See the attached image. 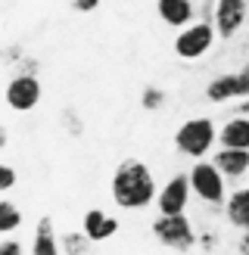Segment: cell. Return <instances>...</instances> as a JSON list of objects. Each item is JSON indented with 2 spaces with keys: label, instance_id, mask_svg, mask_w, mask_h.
I'll return each mask as SVG.
<instances>
[{
  "label": "cell",
  "instance_id": "21",
  "mask_svg": "<svg viewBox=\"0 0 249 255\" xmlns=\"http://www.w3.org/2000/svg\"><path fill=\"white\" fill-rule=\"evenodd\" d=\"M237 75H240V97H249V62Z\"/></svg>",
  "mask_w": 249,
  "mask_h": 255
},
{
  "label": "cell",
  "instance_id": "11",
  "mask_svg": "<svg viewBox=\"0 0 249 255\" xmlns=\"http://www.w3.org/2000/svg\"><path fill=\"white\" fill-rule=\"evenodd\" d=\"M119 231V221L116 218H109L106 212H100V209H91L84 215V234L91 237V243H100V240H109L112 234Z\"/></svg>",
  "mask_w": 249,
  "mask_h": 255
},
{
  "label": "cell",
  "instance_id": "19",
  "mask_svg": "<svg viewBox=\"0 0 249 255\" xmlns=\"http://www.w3.org/2000/svg\"><path fill=\"white\" fill-rule=\"evenodd\" d=\"M12 184H16V171H12V165H0V190L6 193Z\"/></svg>",
  "mask_w": 249,
  "mask_h": 255
},
{
  "label": "cell",
  "instance_id": "4",
  "mask_svg": "<svg viewBox=\"0 0 249 255\" xmlns=\"http://www.w3.org/2000/svg\"><path fill=\"white\" fill-rule=\"evenodd\" d=\"M215 25H209V22H196L190 25V28H184L178 34V41H174V53H178L181 59H199V56H206L212 44H215Z\"/></svg>",
  "mask_w": 249,
  "mask_h": 255
},
{
  "label": "cell",
  "instance_id": "3",
  "mask_svg": "<svg viewBox=\"0 0 249 255\" xmlns=\"http://www.w3.org/2000/svg\"><path fill=\"white\" fill-rule=\"evenodd\" d=\"M153 234H156V240L162 246H168L174 252H187L196 243L193 224L187 221L184 215H159L156 224H153Z\"/></svg>",
  "mask_w": 249,
  "mask_h": 255
},
{
  "label": "cell",
  "instance_id": "8",
  "mask_svg": "<svg viewBox=\"0 0 249 255\" xmlns=\"http://www.w3.org/2000/svg\"><path fill=\"white\" fill-rule=\"evenodd\" d=\"M246 22V0H218L215 3V31L221 37H234Z\"/></svg>",
  "mask_w": 249,
  "mask_h": 255
},
{
  "label": "cell",
  "instance_id": "18",
  "mask_svg": "<svg viewBox=\"0 0 249 255\" xmlns=\"http://www.w3.org/2000/svg\"><path fill=\"white\" fill-rule=\"evenodd\" d=\"M140 100H143V109H159V106H162V100H165V94H162L159 87H146Z\"/></svg>",
  "mask_w": 249,
  "mask_h": 255
},
{
  "label": "cell",
  "instance_id": "10",
  "mask_svg": "<svg viewBox=\"0 0 249 255\" xmlns=\"http://www.w3.org/2000/svg\"><path fill=\"white\" fill-rule=\"evenodd\" d=\"M215 165L224 177H240L249 171V149H228L221 146V152H215Z\"/></svg>",
  "mask_w": 249,
  "mask_h": 255
},
{
  "label": "cell",
  "instance_id": "17",
  "mask_svg": "<svg viewBox=\"0 0 249 255\" xmlns=\"http://www.w3.org/2000/svg\"><path fill=\"white\" fill-rule=\"evenodd\" d=\"M87 243H91V237H87V234H81V237L69 234L66 240H62V252H66V255H84V246Z\"/></svg>",
  "mask_w": 249,
  "mask_h": 255
},
{
  "label": "cell",
  "instance_id": "14",
  "mask_svg": "<svg viewBox=\"0 0 249 255\" xmlns=\"http://www.w3.org/2000/svg\"><path fill=\"white\" fill-rule=\"evenodd\" d=\"M228 218H231V224L249 231V187L231 193V199H228Z\"/></svg>",
  "mask_w": 249,
  "mask_h": 255
},
{
  "label": "cell",
  "instance_id": "9",
  "mask_svg": "<svg viewBox=\"0 0 249 255\" xmlns=\"http://www.w3.org/2000/svg\"><path fill=\"white\" fill-rule=\"evenodd\" d=\"M159 16L171 28H184V25L193 22V3L190 0H159Z\"/></svg>",
  "mask_w": 249,
  "mask_h": 255
},
{
  "label": "cell",
  "instance_id": "22",
  "mask_svg": "<svg viewBox=\"0 0 249 255\" xmlns=\"http://www.w3.org/2000/svg\"><path fill=\"white\" fill-rule=\"evenodd\" d=\"M97 3H100V0H75V9H78V12H91V9H97Z\"/></svg>",
  "mask_w": 249,
  "mask_h": 255
},
{
  "label": "cell",
  "instance_id": "15",
  "mask_svg": "<svg viewBox=\"0 0 249 255\" xmlns=\"http://www.w3.org/2000/svg\"><path fill=\"white\" fill-rule=\"evenodd\" d=\"M31 252H34V255H59L56 237H53V221H50V218H41V221H37Z\"/></svg>",
  "mask_w": 249,
  "mask_h": 255
},
{
  "label": "cell",
  "instance_id": "23",
  "mask_svg": "<svg viewBox=\"0 0 249 255\" xmlns=\"http://www.w3.org/2000/svg\"><path fill=\"white\" fill-rule=\"evenodd\" d=\"M240 252H243V255H249V231H246V234H243V240H240Z\"/></svg>",
  "mask_w": 249,
  "mask_h": 255
},
{
  "label": "cell",
  "instance_id": "2",
  "mask_svg": "<svg viewBox=\"0 0 249 255\" xmlns=\"http://www.w3.org/2000/svg\"><path fill=\"white\" fill-rule=\"evenodd\" d=\"M215 143V125L212 119H187L178 134H174V146H178L184 156H193V159H203L206 152Z\"/></svg>",
  "mask_w": 249,
  "mask_h": 255
},
{
  "label": "cell",
  "instance_id": "12",
  "mask_svg": "<svg viewBox=\"0 0 249 255\" xmlns=\"http://www.w3.org/2000/svg\"><path fill=\"white\" fill-rule=\"evenodd\" d=\"M221 146L228 149H249V116H237L221 128Z\"/></svg>",
  "mask_w": 249,
  "mask_h": 255
},
{
  "label": "cell",
  "instance_id": "1",
  "mask_svg": "<svg viewBox=\"0 0 249 255\" xmlns=\"http://www.w3.org/2000/svg\"><path fill=\"white\" fill-rule=\"evenodd\" d=\"M156 196V181L137 159H124L112 174V199L119 209H143Z\"/></svg>",
  "mask_w": 249,
  "mask_h": 255
},
{
  "label": "cell",
  "instance_id": "7",
  "mask_svg": "<svg viewBox=\"0 0 249 255\" xmlns=\"http://www.w3.org/2000/svg\"><path fill=\"white\" fill-rule=\"evenodd\" d=\"M190 174H174L171 181L159 190V212L162 215H184L187 206V196H190Z\"/></svg>",
  "mask_w": 249,
  "mask_h": 255
},
{
  "label": "cell",
  "instance_id": "5",
  "mask_svg": "<svg viewBox=\"0 0 249 255\" xmlns=\"http://www.w3.org/2000/svg\"><path fill=\"white\" fill-rule=\"evenodd\" d=\"M190 187L196 190L199 199L221 202L224 199V174L218 171L215 162H196L190 168Z\"/></svg>",
  "mask_w": 249,
  "mask_h": 255
},
{
  "label": "cell",
  "instance_id": "24",
  "mask_svg": "<svg viewBox=\"0 0 249 255\" xmlns=\"http://www.w3.org/2000/svg\"><path fill=\"white\" fill-rule=\"evenodd\" d=\"M240 112H243V116H249V97H246V103H240Z\"/></svg>",
  "mask_w": 249,
  "mask_h": 255
},
{
  "label": "cell",
  "instance_id": "16",
  "mask_svg": "<svg viewBox=\"0 0 249 255\" xmlns=\"http://www.w3.org/2000/svg\"><path fill=\"white\" fill-rule=\"evenodd\" d=\"M22 224V215H19V209L12 206V202H0V234H12L16 227Z\"/></svg>",
  "mask_w": 249,
  "mask_h": 255
},
{
  "label": "cell",
  "instance_id": "13",
  "mask_svg": "<svg viewBox=\"0 0 249 255\" xmlns=\"http://www.w3.org/2000/svg\"><path fill=\"white\" fill-rule=\"evenodd\" d=\"M206 97L212 103H224V100L240 97V75H221V78H212V84L206 87Z\"/></svg>",
  "mask_w": 249,
  "mask_h": 255
},
{
  "label": "cell",
  "instance_id": "6",
  "mask_svg": "<svg viewBox=\"0 0 249 255\" xmlns=\"http://www.w3.org/2000/svg\"><path fill=\"white\" fill-rule=\"evenodd\" d=\"M6 103L16 112H31L37 103H41V84H37L34 75H16L6 84Z\"/></svg>",
  "mask_w": 249,
  "mask_h": 255
},
{
  "label": "cell",
  "instance_id": "20",
  "mask_svg": "<svg viewBox=\"0 0 249 255\" xmlns=\"http://www.w3.org/2000/svg\"><path fill=\"white\" fill-rule=\"evenodd\" d=\"M0 255H22V246L16 240H3V243H0Z\"/></svg>",
  "mask_w": 249,
  "mask_h": 255
}]
</instances>
